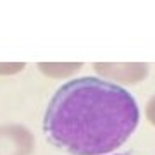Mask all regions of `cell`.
I'll use <instances>...</instances> for the list:
<instances>
[{
    "label": "cell",
    "mask_w": 155,
    "mask_h": 155,
    "mask_svg": "<svg viewBox=\"0 0 155 155\" xmlns=\"http://www.w3.org/2000/svg\"><path fill=\"white\" fill-rule=\"evenodd\" d=\"M138 121V104L126 88L83 76L57 88L45 110L43 133L71 155H107L126 143Z\"/></svg>",
    "instance_id": "6da1fadb"
},
{
    "label": "cell",
    "mask_w": 155,
    "mask_h": 155,
    "mask_svg": "<svg viewBox=\"0 0 155 155\" xmlns=\"http://www.w3.org/2000/svg\"><path fill=\"white\" fill-rule=\"evenodd\" d=\"M116 155H133L131 152H124V153H116Z\"/></svg>",
    "instance_id": "7a4b0ae2"
}]
</instances>
